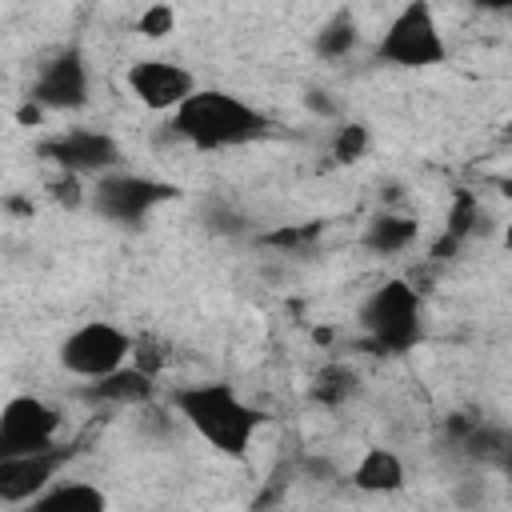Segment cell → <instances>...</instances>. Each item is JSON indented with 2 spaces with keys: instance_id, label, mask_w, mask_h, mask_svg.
Listing matches in <instances>:
<instances>
[{
  "instance_id": "17",
  "label": "cell",
  "mask_w": 512,
  "mask_h": 512,
  "mask_svg": "<svg viewBox=\"0 0 512 512\" xmlns=\"http://www.w3.org/2000/svg\"><path fill=\"white\" fill-rule=\"evenodd\" d=\"M508 436H512V432H504V428H496V424L472 420V428H468L464 440H460V452H464V460H472V464H500Z\"/></svg>"
},
{
  "instance_id": "23",
  "label": "cell",
  "mask_w": 512,
  "mask_h": 512,
  "mask_svg": "<svg viewBox=\"0 0 512 512\" xmlns=\"http://www.w3.org/2000/svg\"><path fill=\"white\" fill-rule=\"evenodd\" d=\"M76 180H80V176L64 172V180H60V184H52V192H56V200H60V204H76Z\"/></svg>"
},
{
  "instance_id": "10",
  "label": "cell",
  "mask_w": 512,
  "mask_h": 512,
  "mask_svg": "<svg viewBox=\"0 0 512 512\" xmlns=\"http://www.w3.org/2000/svg\"><path fill=\"white\" fill-rule=\"evenodd\" d=\"M72 460V448H40L20 456H0V504H32L48 484H56V472Z\"/></svg>"
},
{
  "instance_id": "22",
  "label": "cell",
  "mask_w": 512,
  "mask_h": 512,
  "mask_svg": "<svg viewBox=\"0 0 512 512\" xmlns=\"http://www.w3.org/2000/svg\"><path fill=\"white\" fill-rule=\"evenodd\" d=\"M204 224H208V232H216V236H240V232H244V220H240L232 208H224V204L208 208V212H204Z\"/></svg>"
},
{
  "instance_id": "6",
  "label": "cell",
  "mask_w": 512,
  "mask_h": 512,
  "mask_svg": "<svg viewBox=\"0 0 512 512\" xmlns=\"http://www.w3.org/2000/svg\"><path fill=\"white\" fill-rule=\"evenodd\" d=\"M176 196H180V188L168 180H152L140 172H104V176H96L92 208L112 224H140L152 208H160L164 200H176Z\"/></svg>"
},
{
  "instance_id": "27",
  "label": "cell",
  "mask_w": 512,
  "mask_h": 512,
  "mask_svg": "<svg viewBox=\"0 0 512 512\" xmlns=\"http://www.w3.org/2000/svg\"><path fill=\"white\" fill-rule=\"evenodd\" d=\"M496 468H500V472L512 480V436H508V444H504V456H500V464H496Z\"/></svg>"
},
{
  "instance_id": "15",
  "label": "cell",
  "mask_w": 512,
  "mask_h": 512,
  "mask_svg": "<svg viewBox=\"0 0 512 512\" xmlns=\"http://www.w3.org/2000/svg\"><path fill=\"white\" fill-rule=\"evenodd\" d=\"M28 508L32 512H104L108 496L84 480H68V484H48Z\"/></svg>"
},
{
  "instance_id": "12",
  "label": "cell",
  "mask_w": 512,
  "mask_h": 512,
  "mask_svg": "<svg viewBox=\"0 0 512 512\" xmlns=\"http://www.w3.org/2000/svg\"><path fill=\"white\" fill-rule=\"evenodd\" d=\"M152 380H156V376L144 372L140 364H128V368L120 364L116 372L92 380V388H84V400H100V404H144V400H152V392H156Z\"/></svg>"
},
{
  "instance_id": "4",
  "label": "cell",
  "mask_w": 512,
  "mask_h": 512,
  "mask_svg": "<svg viewBox=\"0 0 512 512\" xmlns=\"http://www.w3.org/2000/svg\"><path fill=\"white\" fill-rule=\"evenodd\" d=\"M376 56L392 68H436L448 60V44L440 36L436 12L428 0H408L384 28Z\"/></svg>"
},
{
  "instance_id": "16",
  "label": "cell",
  "mask_w": 512,
  "mask_h": 512,
  "mask_svg": "<svg viewBox=\"0 0 512 512\" xmlns=\"http://www.w3.org/2000/svg\"><path fill=\"white\" fill-rule=\"evenodd\" d=\"M356 392H360V376H356L348 364H324V368L312 376V388H308V396H312L316 404H324V408H340V404H348Z\"/></svg>"
},
{
  "instance_id": "21",
  "label": "cell",
  "mask_w": 512,
  "mask_h": 512,
  "mask_svg": "<svg viewBox=\"0 0 512 512\" xmlns=\"http://www.w3.org/2000/svg\"><path fill=\"white\" fill-rule=\"evenodd\" d=\"M136 28L148 36V40H164L172 28H176V12H172V4H164V0H156V4H148L144 12H140V20H136Z\"/></svg>"
},
{
  "instance_id": "2",
  "label": "cell",
  "mask_w": 512,
  "mask_h": 512,
  "mask_svg": "<svg viewBox=\"0 0 512 512\" xmlns=\"http://www.w3.org/2000/svg\"><path fill=\"white\" fill-rule=\"evenodd\" d=\"M172 132L200 152H220V148H240L260 140L268 132V116L248 100H240L236 92L196 88L172 112Z\"/></svg>"
},
{
  "instance_id": "19",
  "label": "cell",
  "mask_w": 512,
  "mask_h": 512,
  "mask_svg": "<svg viewBox=\"0 0 512 512\" xmlns=\"http://www.w3.org/2000/svg\"><path fill=\"white\" fill-rule=\"evenodd\" d=\"M480 216H484V212H480L476 196L460 188V192H456V200H452V208H448V228H444V232H448V236H456V240L464 244V240L480 228Z\"/></svg>"
},
{
  "instance_id": "9",
  "label": "cell",
  "mask_w": 512,
  "mask_h": 512,
  "mask_svg": "<svg viewBox=\"0 0 512 512\" xmlns=\"http://www.w3.org/2000/svg\"><path fill=\"white\" fill-rule=\"evenodd\" d=\"M32 104H40L44 112H76L88 104V64H84V52L80 48H64L56 52L40 76L32 80V92H28Z\"/></svg>"
},
{
  "instance_id": "11",
  "label": "cell",
  "mask_w": 512,
  "mask_h": 512,
  "mask_svg": "<svg viewBox=\"0 0 512 512\" xmlns=\"http://www.w3.org/2000/svg\"><path fill=\"white\" fill-rule=\"evenodd\" d=\"M128 88L148 112H176L196 92V76L172 60L148 56V60H136L128 68Z\"/></svg>"
},
{
  "instance_id": "25",
  "label": "cell",
  "mask_w": 512,
  "mask_h": 512,
  "mask_svg": "<svg viewBox=\"0 0 512 512\" xmlns=\"http://www.w3.org/2000/svg\"><path fill=\"white\" fill-rule=\"evenodd\" d=\"M324 96H328V92H308V108H312V112H324V116H332V104H328Z\"/></svg>"
},
{
  "instance_id": "3",
  "label": "cell",
  "mask_w": 512,
  "mask_h": 512,
  "mask_svg": "<svg viewBox=\"0 0 512 512\" xmlns=\"http://www.w3.org/2000/svg\"><path fill=\"white\" fill-rule=\"evenodd\" d=\"M360 328L368 336V348L384 356H400L420 344V292L408 280H384L376 284L360 304Z\"/></svg>"
},
{
  "instance_id": "7",
  "label": "cell",
  "mask_w": 512,
  "mask_h": 512,
  "mask_svg": "<svg viewBox=\"0 0 512 512\" xmlns=\"http://www.w3.org/2000/svg\"><path fill=\"white\" fill-rule=\"evenodd\" d=\"M36 152L72 176H104V172H116L120 164V144L96 128H68L60 136H48Z\"/></svg>"
},
{
  "instance_id": "20",
  "label": "cell",
  "mask_w": 512,
  "mask_h": 512,
  "mask_svg": "<svg viewBox=\"0 0 512 512\" xmlns=\"http://www.w3.org/2000/svg\"><path fill=\"white\" fill-rule=\"evenodd\" d=\"M368 144H372L368 124L352 120V124H344V128L336 132V140H332V156H336V164H356V160L368 152Z\"/></svg>"
},
{
  "instance_id": "18",
  "label": "cell",
  "mask_w": 512,
  "mask_h": 512,
  "mask_svg": "<svg viewBox=\"0 0 512 512\" xmlns=\"http://www.w3.org/2000/svg\"><path fill=\"white\" fill-rule=\"evenodd\" d=\"M356 40H360L356 16H352V12H336V16L316 32V52H320L324 60H340V56H348V52L356 48Z\"/></svg>"
},
{
  "instance_id": "8",
  "label": "cell",
  "mask_w": 512,
  "mask_h": 512,
  "mask_svg": "<svg viewBox=\"0 0 512 512\" xmlns=\"http://www.w3.org/2000/svg\"><path fill=\"white\" fill-rule=\"evenodd\" d=\"M60 432V412L40 396H12L0 412V456L52 448Z\"/></svg>"
},
{
  "instance_id": "26",
  "label": "cell",
  "mask_w": 512,
  "mask_h": 512,
  "mask_svg": "<svg viewBox=\"0 0 512 512\" xmlns=\"http://www.w3.org/2000/svg\"><path fill=\"white\" fill-rule=\"evenodd\" d=\"M480 12H512V0H472Z\"/></svg>"
},
{
  "instance_id": "24",
  "label": "cell",
  "mask_w": 512,
  "mask_h": 512,
  "mask_svg": "<svg viewBox=\"0 0 512 512\" xmlns=\"http://www.w3.org/2000/svg\"><path fill=\"white\" fill-rule=\"evenodd\" d=\"M456 248H460V240L444 232V236H440V240L432 244V260H448V256H456Z\"/></svg>"
},
{
  "instance_id": "13",
  "label": "cell",
  "mask_w": 512,
  "mask_h": 512,
  "mask_svg": "<svg viewBox=\"0 0 512 512\" xmlns=\"http://www.w3.org/2000/svg\"><path fill=\"white\" fill-rule=\"evenodd\" d=\"M416 236H420V220H416V216H408V212H388V208H384V212H376V216L364 224L360 244H364L368 252H376V256H396V252L412 248Z\"/></svg>"
},
{
  "instance_id": "28",
  "label": "cell",
  "mask_w": 512,
  "mask_h": 512,
  "mask_svg": "<svg viewBox=\"0 0 512 512\" xmlns=\"http://www.w3.org/2000/svg\"><path fill=\"white\" fill-rule=\"evenodd\" d=\"M496 184H500V188H504V196L512 200V176H504V180H496Z\"/></svg>"
},
{
  "instance_id": "29",
  "label": "cell",
  "mask_w": 512,
  "mask_h": 512,
  "mask_svg": "<svg viewBox=\"0 0 512 512\" xmlns=\"http://www.w3.org/2000/svg\"><path fill=\"white\" fill-rule=\"evenodd\" d=\"M504 140L512 144V116H508V124H504Z\"/></svg>"
},
{
  "instance_id": "5",
  "label": "cell",
  "mask_w": 512,
  "mask_h": 512,
  "mask_svg": "<svg viewBox=\"0 0 512 512\" xmlns=\"http://www.w3.org/2000/svg\"><path fill=\"white\" fill-rule=\"evenodd\" d=\"M132 336L120 332L108 320H88L76 332L64 336L60 344V364L64 372L80 376V380H100L108 372H116L124 360H132Z\"/></svg>"
},
{
  "instance_id": "30",
  "label": "cell",
  "mask_w": 512,
  "mask_h": 512,
  "mask_svg": "<svg viewBox=\"0 0 512 512\" xmlns=\"http://www.w3.org/2000/svg\"><path fill=\"white\" fill-rule=\"evenodd\" d=\"M504 244H508V252H512V224H508V232H504Z\"/></svg>"
},
{
  "instance_id": "1",
  "label": "cell",
  "mask_w": 512,
  "mask_h": 512,
  "mask_svg": "<svg viewBox=\"0 0 512 512\" xmlns=\"http://www.w3.org/2000/svg\"><path fill=\"white\" fill-rule=\"evenodd\" d=\"M172 408L184 424H192V432L216 448L228 460H244L252 448V436L264 424V412L252 408L232 384L208 380V384H192V388H176L172 392Z\"/></svg>"
},
{
  "instance_id": "14",
  "label": "cell",
  "mask_w": 512,
  "mask_h": 512,
  "mask_svg": "<svg viewBox=\"0 0 512 512\" xmlns=\"http://www.w3.org/2000/svg\"><path fill=\"white\" fill-rule=\"evenodd\" d=\"M352 484L360 492H372V496H388V492H400L404 488V464L392 448H368L356 468H352Z\"/></svg>"
}]
</instances>
